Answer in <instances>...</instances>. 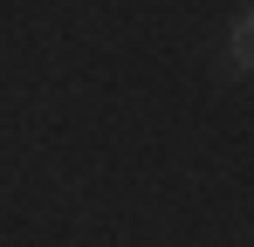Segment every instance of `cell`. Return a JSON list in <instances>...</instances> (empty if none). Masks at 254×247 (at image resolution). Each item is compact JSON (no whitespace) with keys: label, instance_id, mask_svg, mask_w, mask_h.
Listing matches in <instances>:
<instances>
[{"label":"cell","instance_id":"obj_1","mask_svg":"<svg viewBox=\"0 0 254 247\" xmlns=\"http://www.w3.org/2000/svg\"><path fill=\"white\" fill-rule=\"evenodd\" d=\"M234 62H241V69H254V14L234 28Z\"/></svg>","mask_w":254,"mask_h":247}]
</instances>
